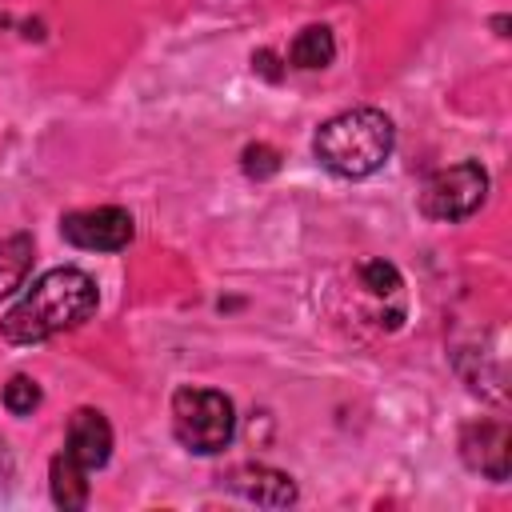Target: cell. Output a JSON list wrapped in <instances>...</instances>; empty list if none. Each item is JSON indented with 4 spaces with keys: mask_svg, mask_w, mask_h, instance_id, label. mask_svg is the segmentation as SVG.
Returning <instances> with one entry per match:
<instances>
[{
    "mask_svg": "<svg viewBox=\"0 0 512 512\" xmlns=\"http://www.w3.org/2000/svg\"><path fill=\"white\" fill-rule=\"evenodd\" d=\"M460 460L488 476V480H508V468H512V432L504 420H472L464 424L460 432Z\"/></svg>",
    "mask_w": 512,
    "mask_h": 512,
    "instance_id": "8992f818",
    "label": "cell"
},
{
    "mask_svg": "<svg viewBox=\"0 0 512 512\" xmlns=\"http://www.w3.org/2000/svg\"><path fill=\"white\" fill-rule=\"evenodd\" d=\"M32 252L36 248H32V236L28 232H16V236L0 240V300L24 284V276L32 268Z\"/></svg>",
    "mask_w": 512,
    "mask_h": 512,
    "instance_id": "8fae6325",
    "label": "cell"
},
{
    "mask_svg": "<svg viewBox=\"0 0 512 512\" xmlns=\"http://www.w3.org/2000/svg\"><path fill=\"white\" fill-rule=\"evenodd\" d=\"M4 408L12 412V416H32L36 408H40V400H44V392H40V384L32 380V376H24V372H16L8 384H4Z\"/></svg>",
    "mask_w": 512,
    "mask_h": 512,
    "instance_id": "7c38bea8",
    "label": "cell"
},
{
    "mask_svg": "<svg viewBox=\"0 0 512 512\" xmlns=\"http://www.w3.org/2000/svg\"><path fill=\"white\" fill-rule=\"evenodd\" d=\"M332 56H336V40H332V28H328V24H308V28L296 32V40L288 44V64L300 68V72L328 68Z\"/></svg>",
    "mask_w": 512,
    "mask_h": 512,
    "instance_id": "30bf717a",
    "label": "cell"
},
{
    "mask_svg": "<svg viewBox=\"0 0 512 512\" xmlns=\"http://www.w3.org/2000/svg\"><path fill=\"white\" fill-rule=\"evenodd\" d=\"M396 148L392 116L380 108H348L324 120L312 136V156L340 180H368L376 176Z\"/></svg>",
    "mask_w": 512,
    "mask_h": 512,
    "instance_id": "7a4b0ae2",
    "label": "cell"
},
{
    "mask_svg": "<svg viewBox=\"0 0 512 512\" xmlns=\"http://www.w3.org/2000/svg\"><path fill=\"white\" fill-rule=\"evenodd\" d=\"M64 456L76 460L84 472H96L112 456V424L100 408H76L64 436Z\"/></svg>",
    "mask_w": 512,
    "mask_h": 512,
    "instance_id": "ba28073f",
    "label": "cell"
},
{
    "mask_svg": "<svg viewBox=\"0 0 512 512\" xmlns=\"http://www.w3.org/2000/svg\"><path fill=\"white\" fill-rule=\"evenodd\" d=\"M100 304V288L84 268H52L24 288L4 312L0 332L8 344H40L84 324Z\"/></svg>",
    "mask_w": 512,
    "mask_h": 512,
    "instance_id": "6da1fadb",
    "label": "cell"
},
{
    "mask_svg": "<svg viewBox=\"0 0 512 512\" xmlns=\"http://www.w3.org/2000/svg\"><path fill=\"white\" fill-rule=\"evenodd\" d=\"M172 432L196 456H216L236 436V408L216 388L184 384L172 392Z\"/></svg>",
    "mask_w": 512,
    "mask_h": 512,
    "instance_id": "3957f363",
    "label": "cell"
},
{
    "mask_svg": "<svg viewBox=\"0 0 512 512\" xmlns=\"http://www.w3.org/2000/svg\"><path fill=\"white\" fill-rule=\"evenodd\" d=\"M492 28H496V36H508V32H504V28H508V16H496Z\"/></svg>",
    "mask_w": 512,
    "mask_h": 512,
    "instance_id": "2e32d148",
    "label": "cell"
},
{
    "mask_svg": "<svg viewBox=\"0 0 512 512\" xmlns=\"http://www.w3.org/2000/svg\"><path fill=\"white\" fill-rule=\"evenodd\" d=\"M48 484H52V504L64 508V512H80L88 504V472L68 460L64 452L52 456L48 464Z\"/></svg>",
    "mask_w": 512,
    "mask_h": 512,
    "instance_id": "9c48e42d",
    "label": "cell"
},
{
    "mask_svg": "<svg viewBox=\"0 0 512 512\" xmlns=\"http://www.w3.org/2000/svg\"><path fill=\"white\" fill-rule=\"evenodd\" d=\"M360 280H364V288L372 292V296H392V292H400V268L392 264V260H364L360 264Z\"/></svg>",
    "mask_w": 512,
    "mask_h": 512,
    "instance_id": "4fadbf2b",
    "label": "cell"
},
{
    "mask_svg": "<svg viewBox=\"0 0 512 512\" xmlns=\"http://www.w3.org/2000/svg\"><path fill=\"white\" fill-rule=\"evenodd\" d=\"M240 168H244L248 180H268V176L280 172V152L272 144H248L240 152Z\"/></svg>",
    "mask_w": 512,
    "mask_h": 512,
    "instance_id": "5bb4252c",
    "label": "cell"
},
{
    "mask_svg": "<svg viewBox=\"0 0 512 512\" xmlns=\"http://www.w3.org/2000/svg\"><path fill=\"white\" fill-rule=\"evenodd\" d=\"M132 212L128 208H116V204H100V208H80V212H68L60 220V236L72 244V248H84V252H120L132 244Z\"/></svg>",
    "mask_w": 512,
    "mask_h": 512,
    "instance_id": "5b68a950",
    "label": "cell"
},
{
    "mask_svg": "<svg viewBox=\"0 0 512 512\" xmlns=\"http://www.w3.org/2000/svg\"><path fill=\"white\" fill-rule=\"evenodd\" d=\"M488 200V172L480 160H460L448 168H436L420 184V212L440 224L468 220Z\"/></svg>",
    "mask_w": 512,
    "mask_h": 512,
    "instance_id": "277c9868",
    "label": "cell"
},
{
    "mask_svg": "<svg viewBox=\"0 0 512 512\" xmlns=\"http://www.w3.org/2000/svg\"><path fill=\"white\" fill-rule=\"evenodd\" d=\"M252 68H256V72H264V76H268V80H280V68H276V56H272V52H268V48H264V52H256V56H252Z\"/></svg>",
    "mask_w": 512,
    "mask_h": 512,
    "instance_id": "9a60e30c",
    "label": "cell"
},
{
    "mask_svg": "<svg viewBox=\"0 0 512 512\" xmlns=\"http://www.w3.org/2000/svg\"><path fill=\"white\" fill-rule=\"evenodd\" d=\"M220 484L232 496H240V500H248L256 508H288L300 496L296 480L288 472H280V468H268V464H236L232 472L220 476Z\"/></svg>",
    "mask_w": 512,
    "mask_h": 512,
    "instance_id": "52a82bcc",
    "label": "cell"
}]
</instances>
